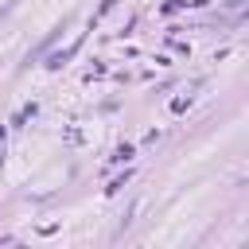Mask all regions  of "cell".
<instances>
[{
	"instance_id": "6da1fadb",
	"label": "cell",
	"mask_w": 249,
	"mask_h": 249,
	"mask_svg": "<svg viewBox=\"0 0 249 249\" xmlns=\"http://www.w3.org/2000/svg\"><path fill=\"white\" fill-rule=\"evenodd\" d=\"M66 23H70V19H62V23H54V31H47V39H43V43H39V47H35V51L27 54V62H35L39 54H47V51H51V43H54V39H58V35L66 31Z\"/></svg>"
},
{
	"instance_id": "7a4b0ae2",
	"label": "cell",
	"mask_w": 249,
	"mask_h": 249,
	"mask_svg": "<svg viewBox=\"0 0 249 249\" xmlns=\"http://www.w3.org/2000/svg\"><path fill=\"white\" fill-rule=\"evenodd\" d=\"M78 47H82V35H78V39H74V43H70L66 51H58V54H51V62H47V66H51V70H58L62 62H70V58L78 54Z\"/></svg>"
}]
</instances>
